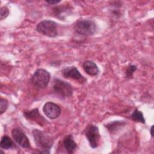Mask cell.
<instances>
[{"mask_svg": "<svg viewBox=\"0 0 154 154\" xmlns=\"http://www.w3.org/2000/svg\"><path fill=\"white\" fill-rule=\"evenodd\" d=\"M32 134L36 146L42 150L39 153H50V150L54 142L53 138L45 132L37 129H34Z\"/></svg>", "mask_w": 154, "mask_h": 154, "instance_id": "cell-1", "label": "cell"}, {"mask_svg": "<svg viewBox=\"0 0 154 154\" xmlns=\"http://www.w3.org/2000/svg\"><path fill=\"white\" fill-rule=\"evenodd\" d=\"M74 29L78 34L88 36L93 35L96 31V24L93 20L85 19L77 20L74 25Z\"/></svg>", "mask_w": 154, "mask_h": 154, "instance_id": "cell-2", "label": "cell"}, {"mask_svg": "<svg viewBox=\"0 0 154 154\" xmlns=\"http://www.w3.org/2000/svg\"><path fill=\"white\" fill-rule=\"evenodd\" d=\"M51 79V75L46 70L39 68L35 70L32 74L31 79V84L38 88H45L48 87L49 82Z\"/></svg>", "mask_w": 154, "mask_h": 154, "instance_id": "cell-3", "label": "cell"}, {"mask_svg": "<svg viewBox=\"0 0 154 154\" xmlns=\"http://www.w3.org/2000/svg\"><path fill=\"white\" fill-rule=\"evenodd\" d=\"M52 89L54 93L62 98L70 97L73 95V87L63 80L54 78L52 82Z\"/></svg>", "mask_w": 154, "mask_h": 154, "instance_id": "cell-4", "label": "cell"}, {"mask_svg": "<svg viewBox=\"0 0 154 154\" xmlns=\"http://www.w3.org/2000/svg\"><path fill=\"white\" fill-rule=\"evenodd\" d=\"M57 23L51 20H43L36 26V31L40 34L51 38L58 35Z\"/></svg>", "mask_w": 154, "mask_h": 154, "instance_id": "cell-5", "label": "cell"}, {"mask_svg": "<svg viewBox=\"0 0 154 154\" xmlns=\"http://www.w3.org/2000/svg\"><path fill=\"white\" fill-rule=\"evenodd\" d=\"M85 136L91 148L96 149L99 146L100 135L97 126L92 124L88 125L85 130Z\"/></svg>", "mask_w": 154, "mask_h": 154, "instance_id": "cell-6", "label": "cell"}, {"mask_svg": "<svg viewBox=\"0 0 154 154\" xmlns=\"http://www.w3.org/2000/svg\"><path fill=\"white\" fill-rule=\"evenodd\" d=\"M61 73L64 78L75 80L80 84H84L87 81V79L75 66L66 67L61 70Z\"/></svg>", "mask_w": 154, "mask_h": 154, "instance_id": "cell-7", "label": "cell"}, {"mask_svg": "<svg viewBox=\"0 0 154 154\" xmlns=\"http://www.w3.org/2000/svg\"><path fill=\"white\" fill-rule=\"evenodd\" d=\"M11 135L14 141L24 149L30 147V142L24 132L19 128H14L11 131Z\"/></svg>", "mask_w": 154, "mask_h": 154, "instance_id": "cell-8", "label": "cell"}, {"mask_svg": "<svg viewBox=\"0 0 154 154\" xmlns=\"http://www.w3.org/2000/svg\"><path fill=\"white\" fill-rule=\"evenodd\" d=\"M43 111L47 117L54 120L59 117L61 113V109L56 103L52 102H47L43 105Z\"/></svg>", "mask_w": 154, "mask_h": 154, "instance_id": "cell-9", "label": "cell"}, {"mask_svg": "<svg viewBox=\"0 0 154 154\" xmlns=\"http://www.w3.org/2000/svg\"><path fill=\"white\" fill-rule=\"evenodd\" d=\"M23 117L28 121L34 122L40 126H43L47 122L45 117L41 115L38 108H34L23 112Z\"/></svg>", "mask_w": 154, "mask_h": 154, "instance_id": "cell-10", "label": "cell"}, {"mask_svg": "<svg viewBox=\"0 0 154 154\" xmlns=\"http://www.w3.org/2000/svg\"><path fill=\"white\" fill-rule=\"evenodd\" d=\"M82 67L85 73L90 76H96L99 72V69L97 65L91 60L85 61L82 63Z\"/></svg>", "mask_w": 154, "mask_h": 154, "instance_id": "cell-11", "label": "cell"}, {"mask_svg": "<svg viewBox=\"0 0 154 154\" xmlns=\"http://www.w3.org/2000/svg\"><path fill=\"white\" fill-rule=\"evenodd\" d=\"M63 145L68 153H73L77 147V144L71 134L66 135L63 140Z\"/></svg>", "mask_w": 154, "mask_h": 154, "instance_id": "cell-12", "label": "cell"}, {"mask_svg": "<svg viewBox=\"0 0 154 154\" xmlns=\"http://www.w3.org/2000/svg\"><path fill=\"white\" fill-rule=\"evenodd\" d=\"M126 124V122L123 120H114L110 122L105 125V127L109 132L110 134H116Z\"/></svg>", "mask_w": 154, "mask_h": 154, "instance_id": "cell-13", "label": "cell"}, {"mask_svg": "<svg viewBox=\"0 0 154 154\" xmlns=\"http://www.w3.org/2000/svg\"><path fill=\"white\" fill-rule=\"evenodd\" d=\"M13 141L7 135H4L1 137L0 142V147L2 149H10L14 146Z\"/></svg>", "mask_w": 154, "mask_h": 154, "instance_id": "cell-14", "label": "cell"}, {"mask_svg": "<svg viewBox=\"0 0 154 154\" xmlns=\"http://www.w3.org/2000/svg\"><path fill=\"white\" fill-rule=\"evenodd\" d=\"M131 119L136 122L144 124L146 123L145 118L144 117L143 112L138 109H135L131 115Z\"/></svg>", "mask_w": 154, "mask_h": 154, "instance_id": "cell-15", "label": "cell"}, {"mask_svg": "<svg viewBox=\"0 0 154 154\" xmlns=\"http://www.w3.org/2000/svg\"><path fill=\"white\" fill-rule=\"evenodd\" d=\"M137 70V66L134 64H129L126 69L125 76L128 79H131L133 77L134 73Z\"/></svg>", "mask_w": 154, "mask_h": 154, "instance_id": "cell-16", "label": "cell"}, {"mask_svg": "<svg viewBox=\"0 0 154 154\" xmlns=\"http://www.w3.org/2000/svg\"><path fill=\"white\" fill-rule=\"evenodd\" d=\"M8 108V102L6 99L1 97L0 99V114H2Z\"/></svg>", "mask_w": 154, "mask_h": 154, "instance_id": "cell-17", "label": "cell"}, {"mask_svg": "<svg viewBox=\"0 0 154 154\" xmlns=\"http://www.w3.org/2000/svg\"><path fill=\"white\" fill-rule=\"evenodd\" d=\"M9 13H10V11L7 7H6V6L1 7L0 8V19H1V20L5 19L9 15Z\"/></svg>", "mask_w": 154, "mask_h": 154, "instance_id": "cell-18", "label": "cell"}, {"mask_svg": "<svg viewBox=\"0 0 154 154\" xmlns=\"http://www.w3.org/2000/svg\"><path fill=\"white\" fill-rule=\"evenodd\" d=\"M45 2L50 5H55L61 2V1H57V0H49V1H45Z\"/></svg>", "mask_w": 154, "mask_h": 154, "instance_id": "cell-19", "label": "cell"}, {"mask_svg": "<svg viewBox=\"0 0 154 154\" xmlns=\"http://www.w3.org/2000/svg\"><path fill=\"white\" fill-rule=\"evenodd\" d=\"M153 126H152L151 128H150V135H151L152 137H153Z\"/></svg>", "mask_w": 154, "mask_h": 154, "instance_id": "cell-20", "label": "cell"}]
</instances>
